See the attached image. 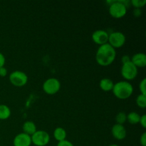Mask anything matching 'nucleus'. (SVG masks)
<instances>
[{"label": "nucleus", "mask_w": 146, "mask_h": 146, "mask_svg": "<svg viewBox=\"0 0 146 146\" xmlns=\"http://www.w3.org/2000/svg\"><path fill=\"white\" fill-rule=\"evenodd\" d=\"M114 83L111 78H104L101 80L99 83V87L103 91L105 92H109L112 91L113 88Z\"/></svg>", "instance_id": "4468645a"}, {"label": "nucleus", "mask_w": 146, "mask_h": 146, "mask_svg": "<svg viewBox=\"0 0 146 146\" xmlns=\"http://www.w3.org/2000/svg\"><path fill=\"white\" fill-rule=\"evenodd\" d=\"M138 74V68L131 61L122 64L121 74L125 81H131L135 79Z\"/></svg>", "instance_id": "20e7f679"}, {"label": "nucleus", "mask_w": 146, "mask_h": 146, "mask_svg": "<svg viewBox=\"0 0 146 146\" xmlns=\"http://www.w3.org/2000/svg\"><path fill=\"white\" fill-rule=\"evenodd\" d=\"M116 51L114 48L107 43L99 46L96 53V61L101 66H108L115 61Z\"/></svg>", "instance_id": "f257e3e1"}, {"label": "nucleus", "mask_w": 146, "mask_h": 146, "mask_svg": "<svg viewBox=\"0 0 146 146\" xmlns=\"http://www.w3.org/2000/svg\"><path fill=\"white\" fill-rule=\"evenodd\" d=\"M111 134L115 139L122 141L126 138L127 131L123 125L115 123L111 128Z\"/></svg>", "instance_id": "9b49d317"}, {"label": "nucleus", "mask_w": 146, "mask_h": 146, "mask_svg": "<svg viewBox=\"0 0 146 146\" xmlns=\"http://www.w3.org/2000/svg\"><path fill=\"white\" fill-rule=\"evenodd\" d=\"M108 35L109 33L108 31L103 29H98L93 32L91 38L95 44L101 46L108 43Z\"/></svg>", "instance_id": "1a4fd4ad"}, {"label": "nucleus", "mask_w": 146, "mask_h": 146, "mask_svg": "<svg viewBox=\"0 0 146 146\" xmlns=\"http://www.w3.org/2000/svg\"><path fill=\"white\" fill-rule=\"evenodd\" d=\"M129 61H131V58L128 55H124L121 57V63H122V64H126Z\"/></svg>", "instance_id": "bb28decb"}, {"label": "nucleus", "mask_w": 146, "mask_h": 146, "mask_svg": "<svg viewBox=\"0 0 146 146\" xmlns=\"http://www.w3.org/2000/svg\"><path fill=\"white\" fill-rule=\"evenodd\" d=\"M140 143L141 146H146V133L144 132L140 138Z\"/></svg>", "instance_id": "b1692460"}, {"label": "nucleus", "mask_w": 146, "mask_h": 146, "mask_svg": "<svg viewBox=\"0 0 146 146\" xmlns=\"http://www.w3.org/2000/svg\"><path fill=\"white\" fill-rule=\"evenodd\" d=\"M54 138H55V140L58 142H61V141H64V140H66V136L67 133L66 130L64 128H61V127H57L56 128H55L54 131Z\"/></svg>", "instance_id": "2eb2a0df"}, {"label": "nucleus", "mask_w": 146, "mask_h": 146, "mask_svg": "<svg viewBox=\"0 0 146 146\" xmlns=\"http://www.w3.org/2000/svg\"><path fill=\"white\" fill-rule=\"evenodd\" d=\"M31 143L35 146H46L50 142V135L46 131L37 130L31 136Z\"/></svg>", "instance_id": "6e6552de"}, {"label": "nucleus", "mask_w": 146, "mask_h": 146, "mask_svg": "<svg viewBox=\"0 0 146 146\" xmlns=\"http://www.w3.org/2000/svg\"><path fill=\"white\" fill-rule=\"evenodd\" d=\"M31 136L23 132L17 134L13 140L14 146H31Z\"/></svg>", "instance_id": "9d476101"}, {"label": "nucleus", "mask_w": 146, "mask_h": 146, "mask_svg": "<svg viewBox=\"0 0 146 146\" xmlns=\"http://www.w3.org/2000/svg\"><path fill=\"white\" fill-rule=\"evenodd\" d=\"M126 41V37L121 31H113L108 35V44L113 48H120L123 46Z\"/></svg>", "instance_id": "423d86ee"}, {"label": "nucleus", "mask_w": 146, "mask_h": 146, "mask_svg": "<svg viewBox=\"0 0 146 146\" xmlns=\"http://www.w3.org/2000/svg\"><path fill=\"white\" fill-rule=\"evenodd\" d=\"M131 61L137 68H144L146 66V55L144 53H137L131 58Z\"/></svg>", "instance_id": "f8f14e48"}, {"label": "nucleus", "mask_w": 146, "mask_h": 146, "mask_svg": "<svg viewBox=\"0 0 146 146\" xmlns=\"http://www.w3.org/2000/svg\"><path fill=\"white\" fill-rule=\"evenodd\" d=\"M9 82L15 87H23L28 83V76L21 71H12L9 76Z\"/></svg>", "instance_id": "39448f33"}, {"label": "nucleus", "mask_w": 146, "mask_h": 146, "mask_svg": "<svg viewBox=\"0 0 146 146\" xmlns=\"http://www.w3.org/2000/svg\"><path fill=\"white\" fill-rule=\"evenodd\" d=\"M56 146H74V145L71 141H68V140H64L61 142H58Z\"/></svg>", "instance_id": "4be33fe9"}, {"label": "nucleus", "mask_w": 146, "mask_h": 146, "mask_svg": "<svg viewBox=\"0 0 146 146\" xmlns=\"http://www.w3.org/2000/svg\"><path fill=\"white\" fill-rule=\"evenodd\" d=\"M5 62H6L5 56H4V54H3L2 53L0 52V68H1V67L4 66V65H5Z\"/></svg>", "instance_id": "a878e982"}, {"label": "nucleus", "mask_w": 146, "mask_h": 146, "mask_svg": "<svg viewBox=\"0 0 146 146\" xmlns=\"http://www.w3.org/2000/svg\"><path fill=\"white\" fill-rule=\"evenodd\" d=\"M11 111L9 107L4 104L0 105V120H7L11 116Z\"/></svg>", "instance_id": "dca6fc26"}, {"label": "nucleus", "mask_w": 146, "mask_h": 146, "mask_svg": "<svg viewBox=\"0 0 146 146\" xmlns=\"http://www.w3.org/2000/svg\"><path fill=\"white\" fill-rule=\"evenodd\" d=\"M110 16L114 19H122L127 14V5L125 1H111L108 8Z\"/></svg>", "instance_id": "7ed1b4c3"}, {"label": "nucleus", "mask_w": 146, "mask_h": 146, "mask_svg": "<svg viewBox=\"0 0 146 146\" xmlns=\"http://www.w3.org/2000/svg\"><path fill=\"white\" fill-rule=\"evenodd\" d=\"M22 130L23 133L31 136L37 131V128L36 125V124L33 121H27L23 124Z\"/></svg>", "instance_id": "ddd939ff"}, {"label": "nucleus", "mask_w": 146, "mask_h": 146, "mask_svg": "<svg viewBox=\"0 0 146 146\" xmlns=\"http://www.w3.org/2000/svg\"><path fill=\"white\" fill-rule=\"evenodd\" d=\"M139 91L141 94L146 96V78H143L139 84Z\"/></svg>", "instance_id": "412c9836"}, {"label": "nucleus", "mask_w": 146, "mask_h": 146, "mask_svg": "<svg viewBox=\"0 0 146 146\" xmlns=\"http://www.w3.org/2000/svg\"><path fill=\"white\" fill-rule=\"evenodd\" d=\"M139 123L141 124V125L143 128H146V115L145 114H143V115H141Z\"/></svg>", "instance_id": "5701e85b"}, {"label": "nucleus", "mask_w": 146, "mask_h": 146, "mask_svg": "<svg viewBox=\"0 0 146 146\" xmlns=\"http://www.w3.org/2000/svg\"><path fill=\"white\" fill-rule=\"evenodd\" d=\"M133 14L134 17H141V14H142V11H141V9H134Z\"/></svg>", "instance_id": "cd10ccee"}, {"label": "nucleus", "mask_w": 146, "mask_h": 146, "mask_svg": "<svg viewBox=\"0 0 146 146\" xmlns=\"http://www.w3.org/2000/svg\"><path fill=\"white\" fill-rule=\"evenodd\" d=\"M131 4L134 9H140L145 7L146 4V0H132L131 1Z\"/></svg>", "instance_id": "aec40b11"}, {"label": "nucleus", "mask_w": 146, "mask_h": 146, "mask_svg": "<svg viewBox=\"0 0 146 146\" xmlns=\"http://www.w3.org/2000/svg\"><path fill=\"white\" fill-rule=\"evenodd\" d=\"M61 82L56 78H49L42 85L43 91L48 95H54L61 89Z\"/></svg>", "instance_id": "0eeeda50"}, {"label": "nucleus", "mask_w": 146, "mask_h": 146, "mask_svg": "<svg viewBox=\"0 0 146 146\" xmlns=\"http://www.w3.org/2000/svg\"><path fill=\"white\" fill-rule=\"evenodd\" d=\"M7 74H8V71H7V69L5 67L3 66L0 68V76L5 77L7 76Z\"/></svg>", "instance_id": "393cba45"}, {"label": "nucleus", "mask_w": 146, "mask_h": 146, "mask_svg": "<svg viewBox=\"0 0 146 146\" xmlns=\"http://www.w3.org/2000/svg\"><path fill=\"white\" fill-rule=\"evenodd\" d=\"M112 92L118 99L125 100L133 95V87L129 81H121L114 84Z\"/></svg>", "instance_id": "f03ea898"}, {"label": "nucleus", "mask_w": 146, "mask_h": 146, "mask_svg": "<svg viewBox=\"0 0 146 146\" xmlns=\"http://www.w3.org/2000/svg\"><path fill=\"white\" fill-rule=\"evenodd\" d=\"M127 121V114L124 112H119L115 115V122L117 124L123 125Z\"/></svg>", "instance_id": "6ab92c4d"}, {"label": "nucleus", "mask_w": 146, "mask_h": 146, "mask_svg": "<svg viewBox=\"0 0 146 146\" xmlns=\"http://www.w3.org/2000/svg\"><path fill=\"white\" fill-rule=\"evenodd\" d=\"M135 102H136L137 106H138L139 108H143V109L145 108H146V96L140 94L139 95L136 97Z\"/></svg>", "instance_id": "a211bd4d"}, {"label": "nucleus", "mask_w": 146, "mask_h": 146, "mask_svg": "<svg viewBox=\"0 0 146 146\" xmlns=\"http://www.w3.org/2000/svg\"><path fill=\"white\" fill-rule=\"evenodd\" d=\"M140 118H141L140 114L138 113L135 112V111H132V112L127 114V121L132 125L139 123Z\"/></svg>", "instance_id": "f3484780"}, {"label": "nucleus", "mask_w": 146, "mask_h": 146, "mask_svg": "<svg viewBox=\"0 0 146 146\" xmlns=\"http://www.w3.org/2000/svg\"><path fill=\"white\" fill-rule=\"evenodd\" d=\"M0 146H1V145H0Z\"/></svg>", "instance_id": "c756f323"}, {"label": "nucleus", "mask_w": 146, "mask_h": 146, "mask_svg": "<svg viewBox=\"0 0 146 146\" xmlns=\"http://www.w3.org/2000/svg\"><path fill=\"white\" fill-rule=\"evenodd\" d=\"M108 146H119V145H117V144H111V145H109Z\"/></svg>", "instance_id": "c85d7f7f"}]
</instances>
